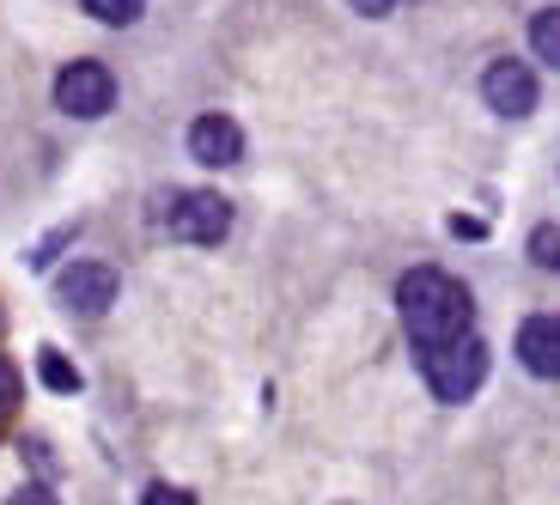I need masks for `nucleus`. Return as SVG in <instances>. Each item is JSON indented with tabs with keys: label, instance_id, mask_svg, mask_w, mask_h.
<instances>
[{
	"label": "nucleus",
	"instance_id": "nucleus-1",
	"mask_svg": "<svg viewBox=\"0 0 560 505\" xmlns=\"http://www.w3.org/2000/svg\"><path fill=\"white\" fill-rule=\"evenodd\" d=\"M396 317H402L415 353H427V348H445V341L469 336L476 298L445 268H408L402 281H396Z\"/></svg>",
	"mask_w": 560,
	"mask_h": 505
},
{
	"label": "nucleus",
	"instance_id": "nucleus-2",
	"mask_svg": "<svg viewBox=\"0 0 560 505\" xmlns=\"http://www.w3.org/2000/svg\"><path fill=\"white\" fill-rule=\"evenodd\" d=\"M415 365H420V378L433 384L439 402H469V396L481 390V378H488V341L457 336V341H445V348L415 353Z\"/></svg>",
	"mask_w": 560,
	"mask_h": 505
},
{
	"label": "nucleus",
	"instance_id": "nucleus-3",
	"mask_svg": "<svg viewBox=\"0 0 560 505\" xmlns=\"http://www.w3.org/2000/svg\"><path fill=\"white\" fill-rule=\"evenodd\" d=\"M56 104L80 122H98V116L116 110V73L104 61H73V68L56 73Z\"/></svg>",
	"mask_w": 560,
	"mask_h": 505
},
{
	"label": "nucleus",
	"instance_id": "nucleus-4",
	"mask_svg": "<svg viewBox=\"0 0 560 505\" xmlns=\"http://www.w3.org/2000/svg\"><path fill=\"white\" fill-rule=\"evenodd\" d=\"M56 298L68 317H104V310L116 305V268L110 262H73L61 268V281H56Z\"/></svg>",
	"mask_w": 560,
	"mask_h": 505
},
{
	"label": "nucleus",
	"instance_id": "nucleus-5",
	"mask_svg": "<svg viewBox=\"0 0 560 505\" xmlns=\"http://www.w3.org/2000/svg\"><path fill=\"white\" fill-rule=\"evenodd\" d=\"M171 232H177L183 244H220L225 232H232V201H225L220 189H189V196H177V208H171Z\"/></svg>",
	"mask_w": 560,
	"mask_h": 505
},
{
	"label": "nucleus",
	"instance_id": "nucleus-6",
	"mask_svg": "<svg viewBox=\"0 0 560 505\" xmlns=\"http://www.w3.org/2000/svg\"><path fill=\"white\" fill-rule=\"evenodd\" d=\"M481 98L493 104L500 116H530L536 110V73L524 68V61H488V73H481Z\"/></svg>",
	"mask_w": 560,
	"mask_h": 505
},
{
	"label": "nucleus",
	"instance_id": "nucleus-7",
	"mask_svg": "<svg viewBox=\"0 0 560 505\" xmlns=\"http://www.w3.org/2000/svg\"><path fill=\"white\" fill-rule=\"evenodd\" d=\"M518 365L542 384L560 378V324L548 317V310H536V317L518 324Z\"/></svg>",
	"mask_w": 560,
	"mask_h": 505
},
{
	"label": "nucleus",
	"instance_id": "nucleus-8",
	"mask_svg": "<svg viewBox=\"0 0 560 505\" xmlns=\"http://www.w3.org/2000/svg\"><path fill=\"white\" fill-rule=\"evenodd\" d=\"M189 153L201 158V165H238L244 158V128L232 122V116H196L189 122Z\"/></svg>",
	"mask_w": 560,
	"mask_h": 505
},
{
	"label": "nucleus",
	"instance_id": "nucleus-9",
	"mask_svg": "<svg viewBox=\"0 0 560 505\" xmlns=\"http://www.w3.org/2000/svg\"><path fill=\"white\" fill-rule=\"evenodd\" d=\"M85 13L98 19V25H110V31H122V25H135L140 13H147V0H80Z\"/></svg>",
	"mask_w": 560,
	"mask_h": 505
},
{
	"label": "nucleus",
	"instance_id": "nucleus-10",
	"mask_svg": "<svg viewBox=\"0 0 560 505\" xmlns=\"http://www.w3.org/2000/svg\"><path fill=\"white\" fill-rule=\"evenodd\" d=\"M530 43H536V56H542L548 68L560 61V13L555 7H542V13L530 19Z\"/></svg>",
	"mask_w": 560,
	"mask_h": 505
},
{
	"label": "nucleus",
	"instance_id": "nucleus-11",
	"mask_svg": "<svg viewBox=\"0 0 560 505\" xmlns=\"http://www.w3.org/2000/svg\"><path fill=\"white\" fill-rule=\"evenodd\" d=\"M37 372H43V384H56L61 396H73V390H80V372H73V365L61 360L56 348H43V353H37Z\"/></svg>",
	"mask_w": 560,
	"mask_h": 505
},
{
	"label": "nucleus",
	"instance_id": "nucleus-12",
	"mask_svg": "<svg viewBox=\"0 0 560 505\" xmlns=\"http://www.w3.org/2000/svg\"><path fill=\"white\" fill-rule=\"evenodd\" d=\"M140 505H196V493L171 488V481H147V488H140Z\"/></svg>",
	"mask_w": 560,
	"mask_h": 505
},
{
	"label": "nucleus",
	"instance_id": "nucleus-13",
	"mask_svg": "<svg viewBox=\"0 0 560 505\" xmlns=\"http://www.w3.org/2000/svg\"><path fill=\"white\" fill-rule=\"evenodd\" d=\"M555 244H560V232H555V225H536V238H530V256H536V262H542V268H555V262H560V250H555Z\"/></svg>",
	"mask_w": 560,
	"mask_h": 505
},
{
	"label": "nucleus",
	"instance_id": "nucleus-14",
	"mask_svg": "<svg viewBox=\"0 0 560 505\" xmlns=\"http://www.w3.org/2000/svg\"><path fill=\"white\" fill-rule=\"evenodd\" d=\"M13 408H19V372L0 360V414H13Z\"/></svg>",
	"mask_w": 560,
	"mask_h": 505
},
{
	"label": "nucleus",
	"instance_id": "nucleus-15",
	"mask_svg": "<svg viewBox=\"0 0 560 505\" xmlns=\"http://www.w3.org/2000/svg\"><path fill=\"white\" fill-rule=\"evenodd\" d=\"M7 505H61V500H56V493H49V488H19V493H13V500H7Z\"/></svg>",
	"mask_w": 560,
	"mask_h": 505
},
{
	"label": "nucleus",
	"instance_id": "nucleus-16",
	"mask_svg": "<svg viewBox=\"0 0 560 505\" xmlns=\"http://www.w3.org/2000/svg\"><path fill=\"white\" fill-rule=\"evenodd\" d=\"M348 7H353V13H365V19H384L396 0H348Z\"/></svg>",
	"mask_w": 560,
	"mask_h": 505
},
{
	"label": "nucleus",
	"instance_id": "nucleus-17",
	"mask_svg": "<svg viewBox=\"0 0 560 505\" xmlns=\"http://www.w3.org/2000/svg\"><path fill=\"white\" fill-rule=\"evenodd\" d=\"M451 232H457V238H488V225L481 220H451Z\"/></svg>",
	"mask_w": 560,
	"mask_h": 505
}]
</instances>
